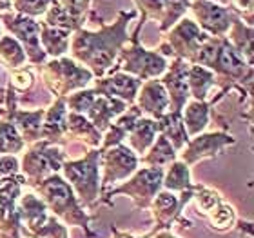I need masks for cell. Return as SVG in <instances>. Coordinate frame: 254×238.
Wrapping results in <instances>:
<instances>
[{
  "mask_svg": "<svg viewBox=\"0 0 254 238\" xmlns=\"http://www.w3.org/2000/svg\"><path fill=\"white\" fill-rule=\"evenodd\" d=\"M136 16V11H118L117 20L113 24L100 22L98 31H89L80 27L71 33L69 51L74 62H80L89 69L93 77H106L107 71L115 66L118 55L126 44H129L127 22Z\"/></svg>",
  "mask_w": 254,
  "mask_h": 238,
  "instance_id": "1",
  "label": "cell"
},
{
  "mask_svg": "<svg viewBox=\"0 0 254 238\" xmlns=\"http://www.w3.org/2000/svg\"><path fill=\"white\" fill-rule=\"evenodd\" d=\"M33 189L40 193V200L46 204L49 211L55 213V218H60L67 226H80L85 229V233L93 237V231L89 229V222L93 217H89L84 211V207L80 206L78 198L71 189V185L59 175H49L48 178L40 180L37 185H33Z\"/></svg>",
  "mask_w": 254,
  "mask_h": 238,
  "instance_id": "2",
  "label": "cell"
},
{
  "mask_svg": "<svg viewBox=\"0 0 254 238\" xmlns=\"http://www.w3.org/2000/svg\"><path fill=\"white\" fill-rule=\"evenodd\" d=\"M100 148L89 149L80 159L65 160L60 167L82 207H93L100 200Z\"/></svg>",
  "mask_w": 254,
  "mask_h": 238,
  "instance_id": "3",
  "label": "cell"
},
{
  "mask_svg": "<svg viewBox=\"0 0 254 238\" xmlns=\"http://www.w3.org/2000/svg\"><path fill=\"white\" fill-rule=\"evenodd\" d=\"M142 22H138L136 29L132 33V37H129V46H124L120 55H118L117 62L107 73H117V71H122L138 79L140 82H145V80L151 79H160L162 75L165 73V69L169 66V60L162 57V55L154 49V51H149L140 44L138 40V35L142 31Z\"/></svg>",
  "mask_w": 254,
  "mask_h": 238,
  "instance_id": "4",
  "label": "cell"
},
{
  "mask_svg": "<svg viewBox=\"0 0 254 238\" xmlns=\"http://www.w3.org/2000/svg\"><path fill=\"white\" fill-rule=\"evenodd\" d=\"M38 73H40V79H42L44 85L48 87V91L55 93V98L85 89V85L95 79L89 69H85L84 66H80L67 57L44 62L38 68Z\"/></svg>",
  "mask_w": 254,
  "mask_h": 238,
  "instance_id": "5",
  "label": "cell"
},
{
  "mask_svg": "<svg viewBox=\"0 0 254 238\" xmlns=\"http://www.w3.org/2000/svg\"><path fill=\"white\" fill-rule=\"evenodd\" d=\"M65 160L67 155L59 144H51L46 140L31 144L22 157V173H24L22 176L26 178V185L33 187L40 180L59 173Z\"/></svg>",
  "mask_w": 254,
  "mask_h": 238,
  "instance_id": "6",
  "label": "cell"
},
{
  "mask_svg": "<svg viewBox=\"0 0 254 238\" xmlns=\"http://www.w3.org/2000/svg\"><path fill=\"white\" fill-rule=\"evenodd\" d=\"M207 38H209V35L201 31L194 20L182 16L180 20L169 29L167 38L160 44L156 51L165 59L175 57V59H182L192 64V60L196 59V55L200 51L201 44L205 42Z\"/></svg>",
  "mask_w": 254,
  "mask_h": 238,
  "instance_id": "7",
  "label": "cell"
},
{
  "mask_svg": "<svg viewBox=\"0 0 254 238\" xmlns=\"http://www.w3.org/2000/svg\"><path fill=\"white\" fill-rule=\"evenodd\" d=\"M164 167H142L132 173V178L124 182L115 189H109L104 193V202L111 206L109 198L115 195H127L132 198L134 206L138 209H147L153 204L154 196L162 189V180H164Z\"/></svg>",
  "mask_w": 254,
  "mask_h": 238,
  "instance_id": "8",
  "label": "cell"
},
{
  "mask_svg": "<svg viewBox=\"0 0 254 238\" xmlns=\"http://www.w3.org/2000/svg\"><path fill=\"white\" fill-rule=\"evenodd\" d=\"M0 22L13 35V38L18 40L27 57V62L40 68L48 57L40 46V24L35 18L24 16L20 13H15V11L0 13Z\"/></svg>",
  "mask_w": 254,
  "mask_h": 238,
  "instance_id": "9",
  "label": "cell"
},
{
  "mask_svg": "<svg viewBox=\"0 0 254 238\" xmlns=\"http://www.w3.org/2000/svg\"><path fill=\"white\" fill-rule=\"evenodd\" d=\"M138 155L132 153L126 144H118L115 148H109L102 151L100 155V167H102V178H100V189L106 193L113 184H118L138 169Z\"/></svg>",
  "mask_w": 254,
  "mask_h": 238,
  "instance_id": "10",
  "label": "cell"
},
{
  "mask_svg": "<svg viewBox=\"0 0 254 238\" xmlns=\"http://www.w3.org/2000/svg\"><path fill=\"white\" fill-rule=\"evenodd\" d=\"M196 24L209 37H225L233 22L238 18L231 7L218 4L214 0H196L189 5Z\"/></svg>",
  "mask_w": 254,
  "mask_h": 238,
  "instance_id": "11",
  "label": "cell"
},
{
  "mask_svg": "<svg viewBox=\"0 0 254 238\" xmlns=\"http://www.w3.org/2000/svg\"><path fill=\"white\" fill-rule=\"evenodd\" d=\"M234 144H236V140L229 133H200V135L189 138V142L178 153V157L186 165H192L200 160L214 159L218 155H222V151L227 146H234Z\"/></svg>",
  "mask_w": 254,
  "mask_h": 238,
  "instance_id": "12",
  "label": "cell"
},
{
  "mask_svg": "<svg viewBox=\"0 0 254 238\" xmlns=\"http://www.w3.org/2000/svg\"><path fill=\"white\" fill-rule=\"evenodd\" d=\"M187 71L189 62L182 59H175L167 66L165 73L162 75V85L165 87V93L169 96V111H178L186 107L189 102V85H187Z\"/></svg>",
  "mask_w": 254,
  "mask_h": 238,
  "instance_id": "13",
  "label": "cell"
},
{
  "mask_svg": "<svg viewBox=\"0 0 254 238\" xmlns=\"http://www.w3.org/2000/svg\"><path fill=\"white\" fill-rule=\"evenodd\" d=\"M140 85H142V82L138 79L122 73V71H117V73H109V77H100L98 80H95L93 89L102 96L117 98V100L126 102L127 106H132L136 100Z\"/></svg>",
  "mask_w": 254,
  "mask_h": 238,
  "instance_id": "14",
  "label": "cell"
},
{
  "mask_svg": "<svg viewBox=\"0 0 254 238\" xmlns=\"http://www.w3.org/2000/svg\"><path fill=\"white\" fill-rule=\"evenodd\" d=\"M134 102H136L138 111L153 120H158L162 115L169 111V96L165 93L162 82L156 79L142 82Z\"/></svg>",
  "mask_w": 254,
  "mask_h": 238,
  "instance_id": "15",
  "label": "cell"
},
{
  "mask_svg": "<svg viewBox=\"0 0 254 238\" xmlns=\"http://www.w3.org/2000/svg\"><path fill=\"white\" fill-rule=\"evenodd\" d=\"M40 140L59 144V146H64V144L67 142V107H65V96H59L46 109Z\"/></svg>",
  "mask_w": 254,
  "mask_h": 238,
  "instance_id": "16",
  "label": "cell"
},
{
  "mask_svg": "<svg viewBox=\"0 0 254 238\" xmlns=\"http://www.w3.org/2000/svg\"><path fill=\"white\" fill-rule=\"evenodd\" d=\"M127 104L117 98H109V96L96 95V98L93 100V104L89 106V109L85 111L84 117L104 135L106 129L113 124V120L117 117H120L124 111L127 109Z\"/></svg>",
  "mask_w": 254,
  "mask_h": 238,
  "instance_id": "17",
  "label": "cell"
},
{
  "mask_svg": "<svg viewBox=\"0 0 254 238\" xmlns=\"http://www.w3.org/2000/svg\"><path fill=\"white\" fill-rule=\"evenodd\" d=\"M229 89H222V93L212 98V100H190L186 104V107L182 109V118H184V126H186V131L189 135V138L196 137L203 133V129L209 124V117H211V107L216 106V102H220L223 96L227 95Z\"/></svg>",
  "mask_w": 254,
  "mask_h": 238,
  "instance_id": "18",
  "label": "cell"
},
{
  "mask_svg": "<svg viewBox=\"0 0 254 238\" xmlns=\"http://www.w3.org/2000/svg\"><path fill=\"white\" fill-rule=\"evenodd\" d=\"M156 127H158V135L169 140L176 153H180L182 149L186 148V144L189 142V135H187L186 126H184L182 113L167 111L156 120Z\"/></svg>",
  "mask_w": 254,
  "mask_h": 238,
  "instance_id": "19",
  "label": "cell"
},
{
  "mask_svg": "<svg viewBox=\"0 0 254 238\" xmlns=\"http://www.w3.org/2000/svg\"><path fill=\"white\" fill-rule=\"evenodd\" d=\"M158 137V127H156V120L149 117H140L134 124H132L131 131L127 133V140H129V146L127 148L132 149L134 155H140L142 157L145 151H147L153 142Z\"/></svg>",
  "mask_w": 254,
  "mask_h": 238,
  "instance_id": "20",
  "label": "cell"
},
{
  "mask_svg": "<svg viewBox=\"0 0 254 238\" xmlns=\"http://www.w3.org/2000/svg\"><path fill=\"white\" fill-rule=\"evenodd\" d=\"M187 85H189V95L192 96V100L203 102L209 98L211 89L216 85V79L211 69L198 66V64H189Z\"/></svg>",
  "mask_w": 254,
  "mask_h": 238,
  "instance_id": "21",
  "label": "cell"
},
{
  "mask_svg": "<svg viewBox=\"0 0 254 238\" xmlns=\"http://www.w3.org/2000/svg\"><path fill=\"white\" fill-rule=\"evenodd\" d=\"M175 160H178V153L175 151V148L171 146L167 138L158 135L153 146L145 151V155L138 157V164L143 167H165V165L173 164Z\"/></svg>",
  "mask_w": 254,
  "mask_h": 238,
  "instance_id": "22",
  "label": "cell"
},
{
  "mask_svg": "<svg viewBox=\"0 0 254 238\" xmlns=\"http://www.w3.org/2000/svg\"><path fill=\"white\" fill-rule=\"evenodd\" d=\"M38 24H40V46H42L44 53L53 59H60L67 53L71 35L67 31L48 26L44 22H38Z\"/></svg>",
  "mask_w": 254,
  "mask_h": 238,
  "instance_id": "23",
  "label": "cell"
},
{
  "mask_svg": "<svg viewBox=\"0 0 254 238\" xmlns=\"http://www.w3.org/2000/svg\"><path fill=\"white\" fill-rule=\"evenodd\" d=\"M225 38L242 55V59L249 66H253V26H247L244 20L236 18L231 29L227 31V35H225Z\"/></svg>",
  "mask_w": 254,
  "mask_h": 238,
  "instance_id": "24",
  "label": "cell"
},
{
  "mask_svg": "<svg viewBox=\"0 0 254 238\" xmlns=\"http://www.w3.org/2000/svg\"><path fill=\"white\" fill-rule=\"evenodd\" d=\"M162 185L165 187V191H171V193H182L190 189L192 184H190L189 165H186L182 160H175L173 164H169V169L164 171Z\"/></svg>",
  "mask_w": 254,
  "mask_h": 238,
  "instance_id": "25",
  "label": "cell"
},
{
  "mask_svg": "<svg viewBox=\"0 0 254 238\" xmlns=\"http://www.w3.org/2000/svg\"><path fill=\"white\" fill-rule=\"evenodd\" d=\"M0 62L4 64L5 68H9L11 71L24 68L27 62V57L18 40H15L9 35L0 37Z\"/></svg>",
  "mask_w": 254,
  "mask_h": 238,
  "instance_id": "26",
  "label": "cell"
},
{
  "mask_svg": "<svg viewBox=\"0 0 254 238\" xmlns=\"http://www.w3.org/2000/svg\"><path fill=\"white\" fill-rule=\"evenodd\" d=\"M26 149V142L22 140L18 131L11 122L0 120V157L16 155Z\"/></svg>",
  "mask_w": 254,
  "mask_h": 238,
  "instance_id": "27",
  "label": "cell"
},
{
  "mask_svg": "<svg viewBox=\"0 0 254 238\" xmlns=\"http://www.w3.org/2000/svg\"><path fill=\"white\" fill-rule=\"evenodd\" d=\"M51 4L53 0H11V11L29 18H38L46 15Z\"/></svg>",
  "mask_w": 254,
  "mask_h": 238,
  "instance_id": "28",
  "label": "cell"
},
{
  "mask_svg": "<svg viewBox=\"0 0 254 238\" xmlns=\"http://www.w3.org/2000/svg\"><path fill=\"white\" fill-rule=\"evenodd\" d=\"M134 2L142 13V18H140L142 24H145L147 20H164L165 0H134Z\"/></svg>",
  "mask_w": 254,
  "mask_h": 238,
  "instance_id": "29",
  "label": "cell"
},
{
  "mask_svg": "<svg viewBox=\"0 0 254 238\" xmlns=\"http://www.w3.org/2000/svg\"><path fill=\"white\" fill-rule=\"evenodd\" d=\"M20 171V162L16 159V155H4L0 157V176H13L18 175Z\"/></svg>",
  "mask_w": 254,
  "mask_h": 238,
  "instance_id": "30",
  "label": "cell"
},
{
  "mask_svg": "<svg viewBox=\"0 0 254 238\" xmlns=\"http://www.w3.org/2000/svg\"><path fill=\"white\" fill-rule=\"evenodd\" d=\"M11 11V0H0V13Z\"/></svg>",
  "mask_w": 254,
  "mask_h": 238,
  "instance_id": "31",
  "label": "cell"
},
{
  "mask_svg": "<svg viewBox=\"0 0 254 238\" xmlns=\"http://www.w3.org/2000/svg\"><path fill=\"white\" fill-rule=\"evenodd\" d=\"M218 4H222V5H225V7H227L229 5V0H216Z\"/></svg>",
  "mask_w": 254,
  "mask_h": 238,
  "instance_id": "32",
  "label": "cell"
},
{
  "mask_svg": "<svg viewBox=\"0 0 254 238\" xmlns=\"http://www.w3.org/2000/svg\"><path fill=\"white\" fill-rule=\"evenodd\" d=\"M0 37H2V24H0Z\"/></svg>",
  "mask_w": 254,
  "mask_h": 238,
  "instance_id": "33",
  "label": "cell"
},
{
  "mask_svg": "<svg viewBox=\"0 0 254 238\" xmlns=\"http://www.w3.org/2000/svg\"><path fill=\"white\" fill-rule=\"evenodd\" d=\"M189 2H196V0H189ZM214 2H216V0H214Z\"/></svg>",
  "mask_w": 254,
  "mask_h": 238,
  "instance_id": "34",
  "label": "cell"
}]
</instances>
